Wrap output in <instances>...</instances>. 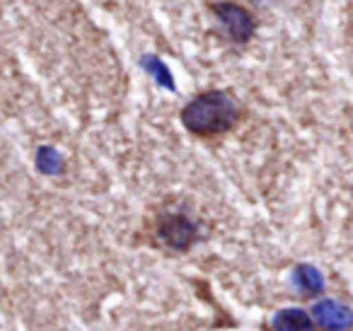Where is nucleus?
<instances>
[{
  "instance_id": "7ed1b4c3",
  "label": "nucleus",
  "mask_w": 353,
  "mask_h": 331,
  "mask_svg": "<svg viewBox=\"0 0 353 331\" xmlns=\"http://www.w3.org/2000/svg\"><path fill=\"white\" fill-rule=\"evenodd\" d=\"M196 223L182 213H167L157 220V237L174 252H187L196 239Z\"/></svg>"
},
{
  "instance_id": "20e7f679",
  "label": "nucleus",
  "mask_w": 353,
  "mask_h": 331,
  "mask_svg": "<svg viewBox=\"0 0 353 331\" xmlns=\"http://www.w3.org/2000/svg\"><path fill=\"white\" fill-rule=\"evenodd\" d=\"M312 319L327 331H346L353 326V312L341 300L324 297L312 305Z\"/></svg>"
},
{
  "instance_id": "39448f33",
  "label": "nucleus",
  "mask_w": 353,
  "mask_h": 331,
  "mask_svg": "<svg viewBox=\"0 0 353 331\" xmlns=\"http://www.w3.org/2000/svg\"><path fill=\"white\" fill-rule=\"evenodd\" d=\"M271 326H274V331H314L312 317L298 307L279 310L271 319Z\"/></svg>"
},
{
  "instance_id": "f03ea898",
  "label": "nucleus",
  "mask_w": 353,
  "mask_h": 331,
  "mask_svg": "<svg viewBox=\"0 0 353 331\" xmlns=\"http://www.w3.org/2000/svg\"><path fill=\"white\" fill-rule=\"evenodd\" d=\"M208 10L221 22L223 32H225V37L232 44L252 41V37L256 32V17L252 15L250 8L232 3V0H213V3H208Z\"/></svg>"
},
{
  "instance_id": "f257e3e1",
  "label": "nucleus",
  "mask_w": 353,
  "mask_h": 331,
  "mask_svg": "<svg viewBox=\"0 0 353 331\" xmlns=\"http://www.w3.org/2000/svg\"><path fill=\"white\" fill-rule=\"evenodd\" d=\"M245 119V104L230 90H206L182 107L179 121L192 136L216 138L230 133Z\"/></svg>"
},
{
  "instance_id": "0eeeda50",
  "label": "nucleus",
  "mask_w": 353,
  "mask_h": 331,
  "mask_svg": "<svg viewBox=\"0 0 353 331\" xmlns=\"http://www.w3.org/2000/svg\"><path fill=\"white\" fill-rule=\"evenodd\" d=\"M293 283L298 290H303L305 295H319L324 290V276L319 273V268L310 266V263H300L293 271Z\"/></svg>"
},
{
  "instance_id": "1a4fd4ad",
  "label": "nucleus",
  "mask_w": 353,
  "mask_h": 331,
  "mask_svg": "<svg viewBox=\"0 0 353 331\" xmlns=\"http://www.w3.org/2000/svg\"><path fill=\"white\" fill-rule=\"evenodd\" d=\"M351 20H353V17H351Z\"/></svg>"
},
{
  "instance_id": "6e6552de",
  "label": "nucleus",
  "mask_w": 353,
  "mask_h": 331,
  "mask_svg": "<svg viewBox=\"0 0 353 331\" xmlns=\"http://www.w3.org/2000/svg\"><path fill=\"white\" fill-rule=\"evenodd\" d=\"M37 170L46 177H56V174H63L65 170V162L61 157V152L51 146H41L37 150Z\"/></svg>"
},
{
  "instance_id": "423d86ee",
  "label": "nucleus",
  "mask_w": 353,
  "mask_h": 331,
  "mask_svg": "<svg viewBox=\"0 0 353 331\" xmlns=\"http://www.w3.org/2000/svg\"><path fill=\"white\" fill-rule=\"evenodd\" d=\"M141 68L155 80V85L165 88L167 92H174L176 85H174V78H172V70L167 68V63L155 54H143L141 56Z\"/></svg>"
}]
</instances>
